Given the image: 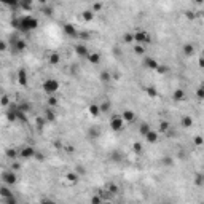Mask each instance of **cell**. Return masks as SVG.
<instances>
[{
    "label": "cell",
    "mask_w": 204,
    "mask_h": 204,
    "mask_svg": "<svg viewBox=\"0 0 204 204\" xmlns=\"http://www.w3.org/2000/svg\"><path fill=\"white\" fill-rule=\"evenodd\" d=\"M203 182H204V174H203Z\"/></svg>",
    "instance_id": "c3c4849f"
},
{
    "label": "cell",
    "mask_w": 204,
    "mask_h": 204,
    "mask_svg": "<svg viewBox=\"0 0 204 204\" xmlns=\"http://www.w3.org/2000/svg\"><path fill=\"white\" fill-rule=\"evenodd\" d=\"M196 96H198L199 99H204V88H203V86L196 89Z\"/></svg>",
    "instance_id": "e575fe53"
},
{
    "label": "cell",
    "mask_w": 204,
    "mask_h": 204,
    "mask_svg": "<svg viewBox=\"0 0 204 204\" xmlns=\"http://www.w3.org/2000/svg\"><path fill=\"white\" fill-rule=\"evenodd\" d=\"M86 59L89 61V64H99V61H101V56L97 53H91L89 51V54L86 56Z\"/></svg>",
    "instance_id": "30bf717a"
},
{
    "label": "cell",
    "mask_w": 204,
    "mask_h": 204,
    "mask_svg": "<svg viewBox=\"0 0 204 204\" xmlns=\"http://www.w3.org/2000/svg\"><path fill=\"white\" fill-rule=\"evenodd\" d=\"M132 148H134V152H136V153H140V152H142V144H140V142H134Z\"/></svg>",
    "instance_id": "4dcf8cb0"
},
{
    "label": "cell",
    "mask_w": 204,
    "mask_h": 204,
    "mask_svg": "<svg viewBox=\"0 0 204 204\" xmlns=\"http://www.w3.org/2000/svg\"><path fill=\"white\" fill-rule=\"evenodd\" d=\"M183 54H185V56H193L195 54V46L191 45V43H187V45L183 46Z\"/></svg>",
    "instance_id": "ac0fdd59"
},
{
    "label": "cell",
    "mask_w": 204,
    "mask_h": 204,
    "mask_svg": "<svg viewBox=\"0 0 204 204\" xmlns=\"http://www.w3.org/2000/svg\"><path fill=\"white\" fill-rule=\"evenodd\" d=\"M156 70H158L159 73H166V72H167V67H164V65H158V67H156Z\"/></svg>",
    "instance_id": "ab89813d"
},
{
    "label": "cell",
    "mask_w": 204,
    "mask_h": 204,
    "mask_svg": "<svg viewBox=\"0 0 204 204\" xmlns=\"http://www.w3.org/2000/svg\"><path fill=\"white\" fill-rule=\"evenodd\" d=\"M19 6L26 11H30L32 10V0H19Z\"/></svg>",
    "instance_id": "2e32d148"
},
{
    "label": "cell",
    "mask_w": 204,
    "mask_h": 204,
    "mask_svg": "<svg viewBox=\"0 0 204 204\" xmlns=\"http://www.w3.org/2000/svg\"><path fill=\"white\" fill-rule=\"evenodd\" d=\"M0 195H2V196H8V198H10V196H11V191H10L6 187H2V190H0Z\"/></svg>",
    "instance_id": "f546056e"
},
{
    "label": "cell",
    "mask_w": 204,
    "mask_h": 204,
    "mask_svg": "<svg viewBox=\"0 0 204 204\" xmlns=\"http://www.w3.org/2000/svg\"><path fill=\"white\" fill-rule=\"evenodd\" d=\"M193 142H195V145H198V147H201V145H204V139L201 136H196L195 139H193Z\"/></svg>",
    "instance_id": "83f0119b"
},
{
    "label": "cell",
    "mask_w": 204,
    "mask_h": 204,
    "mask_svg": "<svg viewBox=\"0 0 204 204\" xmlns=\"http://www.w3.org/2000/svg\"><path fill=\"white\" fill-rule=\"evenodd\" d=\"M67 179H69V182L75 183L77 180H78V174H75V172H70V174H67Z\"/></svg>",
    "instance_id": "484cf974"
},
{
    "label": "cell",
    "mask_w": 204,
    "mask_h": 204,
    "mask_svg": "<svg viewBox=\"0 0 204 204\" xmlns=\"http://www.w3.org/2000/svg\"><path fill=\"white\" fill-rule=\"evenodd\" d=\"M158 65H159V64L156 62V59H153V57H147V59H145V67L155 70L156 67H158Z\"/></svg>",
    "instance_id": "9a60e30c"
},
{
    "label": "cell",
    "mask_w": 204,
    "mask_h": 204,
    "mask_svg": "<svg viewBox=\"0 0 204 204\" xmlns=\"http://www.w3.org/2000/svg\"><path fill=\"white\" fill-rule=\"evenodd\" d=\"M180 124H182V128H191V124H193V118H191L190 115H185L180 121Z\"/></svg>",
    "instance_id": "5bb4252c"
},
{
    "label": "cell",
    "mask_w": 204,
    "mask_h": 204,
    "mask_svg": "<svg viewBox=\"0 0 204 204\" xmlns=\"http://www.w3.org/2000/svg\"><path fill=\"white\" fill-rule=\"evenodd\" d=\"M18 80H19V85H21V86H26V85H27V75H26V70H24V69L19 70Z\"/></svg>",
    "instance_id": "7c38bea8"
},
{
    "label": "cell",
    "mask_w": 204,
    "mask_h": 204,
    "mask_svg": "<svg viewBox=\"0 0 204 204\" xmlns=\"http://www.w3.org/2000/svg\"><path fill=\"white\" fill-rule=\"evenodd\" d=\"M0 48H2V51H5V48H6V43H5V42H2V45H0Z\"/></svg>",
    "instance_id": "7bdbcfd3"
},
{
    "label": "cell",
    "mask_w": 204,
    "mask_h": 204,
    "mask_svg": "<svg viewBox=\"0 0 204 204\" xmlns=\"http://www.w3.org/2000/svg\"><path fill=\"white\" fill-rule=\"evenodd\" d=\"M203 88H204V83H203Z\"/></svg>",
    "instance_id": "681fc988"
},
{
    "label": "cell",
    "mask_w": 204,
    "mask_h": 204,
    "mask_svg": "<svg viewBox=\"0 0 204 204\" xmlns=\"http://www.w3.org/2000/svg\"><path fill=\"white\" fill-rule=\"evenodd\" d=\"M2 104H3V105H8V97H6V96L2 97Z\"/></svg>",
    "instance_id": "b9f144b4"
},
{
    "label": "cell",
    "mask_w": 204,
    "mask_h": 204,
    "mask_svg": "<svg viewBox=\"0 0 204 204\" xmlns=\"http://www.w3.org/2000/svg\"><path fill=\"white\" fill-rule=\"evenodd\" d=\"M64 32H65V35H69V37H77L78 35V30L73 24H64Z\"/></svg>",
    "instance_id": "52a82bcc"
},
{
    "label": "cell",
    "mask_w": 204,
    "mask_h": 204,
    "mask_svg": "<svg viewBox=\"0 0 204 204\" xmlns=\"http://www.w3.org/2000/svg\"><path fill=\"white\" fill-rule=\"evenodd\" d=\"M121 116H123V120H124V121H132V120L136 118V113L132 112V110H124Z\"/></svg>",
    "instance_id": "d6986e66"
},
{
    "label": "cell",
    "mask_w": 204,
    "mask_h": 204,
    "mask_svg": "<svg viewBox=\"0 0 204 204\" xmlns=\"http://www.w3.org/2000/svg\"><path fill=\"white\" fill-rule=\"evenodd\" d=\"M199 67H204V57H201V59H199Z\"/></svg>",
    "instance_id": "f6af8a7d"
},
{
    "label": "cell",
    "mask_w": 204,
    "mask_h": 204,
    "mask_svg": "<svg viewBox=\"0 0 204 204\" xmlns=\"http://www.w3.org/2000/svg\"><path fill=\"white\" fill-rule=\"evenodd\" d=\"M134 53L140 56V54H144V53H145V48H144V46L139 43V45H136V46H134Z\"/></svg>",
    "instance_id": "d4e9b609"
},
{
    "label": "cell",
    "mask_w": 204,
    "mask_h": 204,
    "mask_svg": "<svg viewBox=\"0 0 204 204\" xmlns=\"http://www.w3.org/2000/svg\"><path fill=\"white\" fill-rule=\"evenodd\" d=\"M48 62H50V64H53V65H57L61 62V56L57 53H51L50 57H48Z\"/></svg>",
    "instance_id": "4fadbf2b"
},
{
    "label": "cell",
    "mask_w": 204,
    "mask_h": 204,
    "mask_svg": "<svg viewBox=\"0 0 204 204\" xmlns=\"http://www.w3.org/2000/svg\"><path fill=\"white\" fill-rule=\"evenodd\" d=\"M123 40L126 43H131V42H134V35H132V34H124Z\"/></svg>",
    "instance_id": "f1b7e54d"
},
{
    "label": "cell",
    "mask_w": 204,
    "mask_h": 204,
    "mask_svg": "<svg viewBox=\"0 0 204 204\" xmlns=\"http://www.w3.org/2000/svg\"><path fill=\"white\" fill-rule=\"evenodd\" d=\"M89 115H93V116H97L101 113V107L97 104H89Z\"/></svg>",
    "instance_id": "e0dca14e"
},
{
    "label": "cell",
    "mask_w": 204,
    "mask_h": 204,
    "mask_svg": "<svg viewBox=\"0 0 204 204\" xmlns=\"http://www.w3.org/2000/svg\"><path fill=\"white\" fill-rule=\"evenodd\" d=\"M88 134H89V137H91V139H96V137L99 136V129H97V128H91Z\"/></svg>",
    "instance_id": "cb8c5ba5"
},
{
    "label": "cell",
    "mask_w": 204,
    "mask_h": 204,
    "mask_svg": "<svg viewBox=\"0 0 204 204\" xmlns=\"http://www.w3.org/2000/svg\"><path fill=\"white\" fill-rule=\"evenodd\" d=\"M144 137H145V140H147L148 144H155V142H158V132L153 131V129H150V131H148Z\"/></svg>",
    "instance_id": "8992f818"
},
{
    "label": "cell",
    "mask_w": 204,
    "mask_h": 204,
    "mask_svg": "<svg viewBox=\"0 0 204 204\" xmlns=\"http://www.w3.org/2000/svg\"><path fill=\"white\" fill-rule=\"evenodd\" d=\"M195 2H196V3H203L204 0H195Z\"/></svg>",
    "instance_id": "7dc6e473"
},
{
    "label": "cell",
    "mask_w": 204,
    "mask_h": 204,
    "mask_svg": "<svg viewBox=\"0 0 204 204\" xmlns=\"http://www.w3.org/2000/svg\"><path fill=\"white\" fill-rule=\"evenodd\" d=\"M102 8V3L101 2H97V3H94V6H93V11H99Z\"/></svg>",
    "instance_id": "60d3db41"
},
{
    "label": "cell",
    "mask_w": 204,
    "mask_h": 204,
    "mask_svg": "<svg viewBox=\"0 0 204 204\" xmlns=\"http://www.w3.org/2000/svg\"><path fill=\"white\" fill-rule=\"evenodd\" d=\"M56 104H57V99H56V97H53V96H50V99H48V105H50V107H54Z\"/></svg>",
    "instance_id": "836d02e7"
},
{
    "label": "cell",
    "mask_w": 204,
    "mask_h": 204,
    "mask_svg": "<svg viewBox=\"0 0 204 204\" xmlns=\"http://www.w3.org/2000/svg\"><path fill=\"white\" fill-rule=\"evenodd\" d=\"M16 155H18V152L14 150V148H13V150H8V153H6V156H8V158H14Z\"/></svg>",
    "instance_id": "8d00e7d4"
},
{
    "label": "cell",
    "mask_w": 204,
    "mask_h": 204,
    "mask_svg": "<svg viewBox=\"0 0 204 204\" xmlns=\"http://www.w3.org/2000/svg\"><path fill=\"white\" fill-rule=\"evenodd\" d=\"M172 97H174V101H183V99H185V93H183V89H175V91H174V96H172Z\"/></svg>",
    "instance_id": "ffe728a7"
},
{
    "label": "cell",
    "mask_w": 204,
    "mask_h": 204,
    "mask_svg": "<svg viewBox=\"0 0 204 204\" xmlns=\"http://www.w3.org/2000/svg\"><path fill=\"white\" fill-rule=\"evenodd\" d=\"M38 2H40V3H46L48 0H38Z\"/></svg>",
    "instance_id": "bcb514c9"
},
{
    "label": "cell",
    "mask_w": 204,
    "mask_h": 204,
    "mask_svg": "<svg viewBox=\"0 0 204 204\" xmlns=\"http://www.w3.org/2000/svg\"><path fill=\"white\" fill-rule=\"evenodd\" d=\"M13 26L16 27V29L22 30V32H30V30L38 27V19L30 16V14H26V16H22L21 19H14Z\"/></svg>",
    "instance_id": "6da1fadb"
},
{
    "label": "cell",
    "mask_w": 204,
    "mask_h": 204,
    "mask_svg": "<svg viewBox=\"0 0 204 204\" xmlns=\"http://www.w3.org/2000/svg\"><path fill=\"white\" fill-rule=\"evenodd\" d=\"M11 169H14V171H18V169H19V164H18V163H14V164H13V167H11Z\"/></svg>",
    "instance_id": "ee69618b"
},
{
    "label": "cell",
    "mask_w": 204,
    "mask_h": 204,
    "mask_svg": "<svg viewBox=\"0 0 204 204\" xmlns=\"http://www.w3.org/2000/svg\"><path fill=\"white\" fill-rule=\"evenodd\" d=\"M2 180H3V183H5V185H13V183L16 182V174L13 172V169L8 171V172H3Z\"/></svg>",
    "instance_id": "277c9868"
},
{
    "label": "cell",
    "mask_w": 204,
    "mask_h": 204,
    "mask_svg": "<svg viewBox=\"0 0 204 204\" xmlns=\"http://www.w3.org/2000/svg\"><path fill=\"white\" fill-rule=\"evenodd\" d=\"M2 3H5V5H10V6H13V8L19 6V0H2Z\"/></svg>",
    "instance_id": "603a6c76"
},
{
    "label": "cell",
    "mask_w": 204,
    "mask_h": 204,
    "mask_svg": "<svg viewBox=\"0 0 204 204\" xmlns=\"http://www.w3.org/2000/svg\"><path fill=\"white\" fill-rule=\"evenodd\" d=\"M48 121H54L56 120V115H54V112H51V110H46V116H45Z\"/></svg>",
    "instance_id": "4316f807"
},
{
    "label": "cell",
    "mask_w": 204,
    "mask_h": 204,
    "mask_svg": "<svg viewBox=\"0 0 204 204\" xmlns=\"http://www.w3.org/2000/svg\"><path fill=\"white\" fill-rule=\"evenodd\" d=\"M134 42H137V43H148L150 42V35H148L147 32H137V34H134Z\"/></svg>",
    "instance_id": "5b68a950"
},
{
    "label": "cell",
    "mask_w": 204,
    "mask_h": 204,
    "mask_svg": "<svg viewBox=\"0 0 204 204\" xmlns=\"http://www.w3.org/2000/svg\"><path fill=\"white\" fill-rule=\"evenodd\" d=\"M123 126H124V120L123 116H118V115H113L110 118V128L113 131H123Z\"/></svg>",
    "instance_id": "3957f363"
},
{
    "label": "cell",
    "mask_w": 204,
    "mask_h": 204,
    "mask_svg": "<svg viewBox=\"0 0 204 204\" xmlns=\"http://www.w3.org/2000/svg\"><path fill=\"white\" fill-rule=\"evenodd\" d=\"M101 80H104V81H108V80H110V75H108V72H102V73H101Z\"/></svg>",
    "instance_id": "d590c367"
},
{
    "label": "cell",
    "mask_w": 204,
    "mask_h": 204,
    "mask_svg": "<svg viewBox=\"0 0 204 204\" xmlns=\"http://www.w3.org/2000/svg\"><path fill=\"white\" fill-rule=\"evenodd\" d=\"M150 129H152V128L148 126L147 123H142V124H140V126H139V132H140V136H145L148 131H150Z\"/></svg>",
    "instance_id": "7402d4cb"
},
{
    "label": "cell",
    "mask_w": 204,
    "mask_h": 204,
    "mask_svg": "<svg viewBox=\"0 0 204 204\" xmlns=\"http://www.w3.org/2000/svg\"><path fill=\"white\" fill-rule=\"evenodd\" d=\"M99 107H101V112L104 113V112H107L108 108H110V104H108V102H104V104H101V105H99Z\"/></svg>",
    "instance_id": "1f68e13d"
},
{
    "label": "cell",
    "mask_w": 204,
    "mask_h": 204,
    "mask_svg": "<svg viewBox=\"0 0 204 204\" xmlns=\"http://www.w3.org/2000/svg\"><path fill=\"white\" fill-rule=\"evenodd\" d=\"M75 51H77L78 56H88L89 54V50L86 48L85 45H75Z\"/></svg>",
    "instance_id": "8fae6325"
},
{
    "label": "cell",
    "mask_w": 204,
    "mask_h": 204,
    "mask_svg": "<svg viewBox=\"0 0 204 204\" xmlns=\"http://www.w3.org/2000/svg\"><path fill=\"white\" fill-rule=\"evenodd\" d=\"M167 129H169V123H167V121H163V123H161V128H159V131H161V132H166Z\"/></svg>",
    "instance_id": "d6a6232c"
},
{
    "label": "cell",
    "mask_w": 204,
    "mask_h": 204,
    "mask_svg": "<svg viewBox=\"0 0 204 204\" xmlns=\"http://www.w3.org/2000/svg\"><path fill=\"white\" fill-rule=\"evenodd\" d=\"M147 93H148V96H150V97H155V96H156L155 88H148V89H147Z\"/></svg>",
    "instance_id": "f35d334b"
},
{
    "label": "cell",
    "mask_w": 204,
    "mask_h": 204,
    "mask_svg": "<svg viewBox=\"0 0 204 204\" xmlns=\"http://www.w3.org/2000/svg\"><path fill=\"white\" fill-rule=\"evenodd\" d=\"M35 153H37V152H35L32 147H24L19 155H21L22 158H32V156H35Z\"/></svg>",
    "instance_id": "ba28073f"
},
{
    "label": "cell",
    "mask_w": 204,
    "mask_h": 204,
    "mask_svg": "<svg viewBox=\"0 0 204 204\" xmlns=\"http://www.w3.org/2000/svg\"><path fill=\"white\" fill-rule=\"evenodd\" d=\"M81 18H83L85 21H93V19H94V11L93 10L83 11V13H81Z\"/></svg>",
    "instance_id": "44dd1931"
},
{
    "label": "cell",
    "mask_w": 204,
    "mask_h": 204,
    "mask_svg": "<svg viewBox=\"0 0 204 204\" xmlns=\"http://www.w3.org/2000/svg\"><path fill=\"white\" fill-rule=\"evenodd\" d=\"M59 89V81L54 80V78H48V80H45V83H43V91L46 94H54Z\"/></svg>",
    "instance_id": "7a4b0ae2"
},
{
    "label": "cell",
    "mask_w": 204,
    "mask_h": 204,
    "mask_svg": "<svg viewBox=\"0 0 204 204\" xmlns=\"http://www.w3.org/2000/svg\"><path fill=\"white\" fill-rule=\"evenodd\" d=\"M26 42L24 40H22V38H18V40H14V45H13V50L14 51H18V53H19V51H24L26 50Z\"/></svg>",
    "instance_id": "9c48e42d"
},
{
    "label": "cell",
    "mask_w": 204,
    "mask_h": 204,
    "mask_svg": "<svg viewBox=\"0 0 204 204\" xmlns=\"http://www.w3.org/2000/svg\"><path fill=\"white\" fill-rule=\"evenodd\" d=\"M19 110H21V112H29V105H27V104H21V105H19Z\"/></svg>",
    "instance_id": "74e56055"
}]
</instances>
